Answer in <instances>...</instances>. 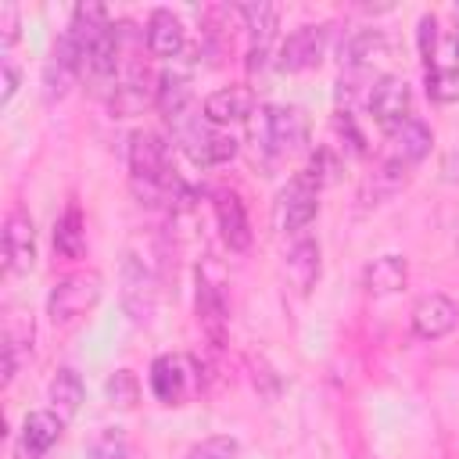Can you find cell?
Wrapping results in <instances>:
<instances>
[{
	"label": "cell",
	"mask_w": 459,
	"mask_h": 459,
	"mask_svg": "<svg viewBox=\"0 0 459 459\" xmlns=\"http://www.w3.org/2000/svg\"><path fill=\"white\" fill-rule=\"evenodd\" d=\"M18 25H22L18 7H14V4H0V47H4V50L18 39Z\"/></svg>",
	"instance_id": "4dcf8cb0"
},
{
	"label": "cell",
	"mask_w": 459,
	"mask_h": 459,
	"mask_svg": "<svg viewBox=\"0 0 459 459\" xmlns=\"http://www.w3.org/2000/svg\"><path fill=\"white\" fill-rule=\"evenodd\" d=\"M190 373H194V362L183 359V355H158L151 362V391L158 402L165 405H179L190 391Z\"/></svg>",
	"instance_id": "8fae6325"
},
{
	"label": "cell",
	"mask_w": 459,
	"mask_h": 459,
	"mask_svg": "<svg viewBox=\"0 0 459 459\" xmlns=\"http://www.w3.org/2000/svg\"><path fill=\"white\" fill-rule=\"evenodd\" d=\"M14 369H18V359H14V341L4 337V384L14 380Z\"/></svg>",
	"instance_id": "d6a6232c"
},
{
	"label": "cell",
	"mask_w": 459,
	"mask_h": 459,
	"mask_svg": "<svg viewBox=\"0 0 459 459\" xmlns=\"http://www.w3.org/2000/svg\"><path fill=\"white\" fill-rule=\"evenodd\" d=\"M427 97L430 100H459V72L455 68H430L427 72Z\"/></svg>",
	"instance_id": "83f0119b"
},
{
	"label": "cell",
	"mask_w": 459,
	"mask_h": 459,
	"mask_svg": "<svg viewBox=\"0 0 459 459\" xmlns=\"http://www.w3.org/2000/svg\"><path fill=\"white\" fill-rule=\"evenodd\" d=\"M226 301H222V290L197 269V323L201 330L208 333L212 344H222L226 341Z\"/></svg>",
	"instance_id": "e0dca14e"
},
{
	"label": "cell",
	"mask_w": 459,
	"mask_h": 459,
	"mask_svg": "<svg viewBox=\"0 0 459 459\" xmlns=\"http://www.w3.org/2000/svg\"><path fill=\"white\" fill-rule=\"evenodd\" d=\"M316 212H319V186L305 172H298L276 197V226L283 233H298L316 219Z\"/></svg>",
	"instance_id": "3957f363"
},
{
	"label": "cell",
	"mask_w": 459,
	"mask_h": 459,
	"mask_svg": "<svg viewBox=\"0 0 459 459\" xmlns=\"http://www.w3.org/2000/svg\"><path fill=\"white\" fill-rule=\"evenodd\" d=\"M455 251H459V237H455Z\"/></svg>",
	"instance_id": "d590c367"
},
{
	"label": "cell",
	"mask_w": 459,
	"mask_h": 459,
	"mask_svg": "<svg viewBox=\"0 0 459 459\" xmlns=\"http://www.w3.org/2000/svg\"><path fill=\"white\" fill-rule=\"evenodd\" d=\"M326 39H330V25H301V29H294V32L280 43L276 68H280V72H305V68H316V65L323 61Z\"/></svg>",
	"instance_id": "ba28073f"
},
{
	"label": "cell",
	"mask_w": 459,
	"mask_h": 459,
	"mask_svg": "<svg viewBox=\"0 0 459 459\" xmlns=\"http://www.w3.org/2000/svg\"><path fill=\"white\" fill-rule=\"evenodd\" d=\"M452 68L459 72V32H455V39H452Z\"/></svg>",
	"instance_id": "e575fe53"
},
{
	"label": "cell",
	"mask_w": 459,
	"mask_h": 459,
	"mask_svg": "<svg viewBox=\"0 0 459 459\" xmlns=\"http://www.w3.org/2000/svg\"><path fill=\"white\" fill-rule=\"evenodd\" d=\"M387 143H391V158L402 161V165H416L430 154V143H434V133L427 129V122L420 118H405L398 126L387 129Z\"/></svg>",
	"instance_id": "9a60e30c"
},
{
	"label": "cell",
	"mask_w": 459,
	"mask_h": 459,
	"mask_svg": "<svg viewBox=\"0 0 459 459\" xmlns=\"http://www.w3.org/2000/svg\"><path fill=\"white\" fill-rule=\"evenodd\" d=\"M287 276L301 294H308L316 287V280H319V244L316 240L305 237L287 251Z\"/></svg>",
	"instance_id": "603a6c76"
},
{
	"label": "cell",
	"mask_w": 459,
	"mask_h": 459,
	"mask_svg": "<svg viewBox=\"0 0 459 459\" xmlns=\"http://www.w3.org/2000/svg\"><path fill=\"white\" fill-rule=\"evenodd\" d=\"M366 108L384 129H391L412 118V86L402 75H380L366 93Z\"/></svg>",
	"instance_id": "277c9868"
},
{
	"label": "cell",
	"mask_w": 459,
	"mask_h": 459,
	"mask_svg": "<svg viewBox=\"0 0 459 459\" xmlns=\"http://www.w3.org/2000/svg\"><path fill=\"white\" fill-rule=\"evenodd\" d=\"M251 111H255V93L247 86H222V90L208 93V100H204V118L212 126L244 122Z\"/></svg>",
	"instance_id": "2e32d148"
},
{
	"label": "cell",
	"mask_w": 459,
	"mask_h": 459,
	"mask_svg": "<svg viewBox=\"0 0 459 459\" xmlns=\"http://www.w3.org/2000/svg\"><path fill=\"white\" fill-rule=\"evenodd\" d=\"M176 136H179V147L190 154L194 165L208 169V165H226V161L237 158V140L230 133L208 129L201 118H194V122L176 118Z\"/></svg>",
	"instance_id": "7a4b0ae2"
},
{
	"label": "cell",
	"mask_w": 459,
	"mask_h": 459,
	"mask_svg": "<svg viewBox=\"0 0 459 459\" xmlns=\"http://www.w3.org/2000/svg\"><path fill=\"white\" fill-rule=\"evenodd\" d=\"M337 172H341V161H337V154L330 151V147H319L316 154H312V161H308V169H305V176L323 190V186H330L333 179H337Z\"/></svg>",
	"instance_id": "f546056e"
},
{
	"label": "cell",
	"mask_w": 459,
	"mask_h": 459,
	"mask_svg": "<svg viewBox=\"0 0 459 459\" xmlns=\"http://www.w3.org/2000/svg\"><path fill=\"white\" fill-rule=\"evenodd\" d=\"M4 265L14 276H25L36 265V233H32V219L14 208L4 219Z\"/></svg>",
	"instance_id": "9c48e42d"
},
{
	"label": "cell",
	"mask_w": 459,
	"mask_h": 459,
	"mask_svg": "<svg viewBox=\"0 0 459 459\" xmlns=\"http://www.w3.org/2000/svg\"><path fill=\"white\" fill-rule=\"evenodd\" d=\"M391 54V43L380 29H359L341 43V65L348 68H369Z\"/></svg>",
	"instance_id": "d6986e66"
},
{
	"label": "cell",
	"mask_w": 459,
	"mask_h": 459,
	"mask_svg": "<svg viewBox=\"0 0 459 459\" xmlns=\"http://www.w3.org/2000/svg\"><path fill=\"white\" fill-rule=\"evenodd\" d=\"M215 219H219V233H222L230 251H247L251 247V219H247L244 201L233 190L215 194Z\"/></svg>",
	"instance_id": "5bb4252c"
},
{
	"label": "cell",
	"mask_w": 459,
	"mask_h": 459,
	"mask_svg": "<svg viewBox=\"0 0 459 459\" xmlns=\"http://www.w3.org/2000/svg\"><path fill=\"white\" fill-rule=\"evenodd\" d=\"M405 276H409V265L402 255H380L366 265L362 273V283L369 294H394L405 287Z\"/></svg>",
	"instance_id": "7402d4cb"
},
{
	"label": "cell",
	"mask_w": 459,
	"mask_h": 459,
	"mask_svg": "<svg viewBox=\"0 0 459 459\" xmlns=\"http://www.w3.org/2000/svg\"><path fill=\"white\" fill-rule=\"evenodd\" d=\"M54 247L65 258H82L86 255V222L79 208H68L57 222H54Z\"/></svg>",
	"instance_id": "d4e9b609"
},
{
	"label": "cell",
	"mask_w": 459,
	"mask_h": 459,
	"mask_svg": "<svg viewBox=\"0 0 459 459\" xmlns=\"http://www.w3.org/2000/svg\"><path fill=\"white\" fill-rule=\"evenodd\" d=\"M240 18L247 22V32H251V61L247 68H262L265 65V50L276 36V25H280V7L269 4V0H251V4H240Z\"/></svg>",
	"instance_id": "7c38bea8"
},
{
	"label": "cell",
	"mask_w": 459,
	"mask_h": 459,
	"mask_svg": "<svg viewBox=\"0 0 459 459\" xmlns=\"http://www.w3.org/2000/svg\"><path fill=\"white\" fill-rule=\"evenodd\" d=\"M308 143V115L294 104L265 108V147L273 154H294Z\"/></svg>",
	"instance_id": "5b68a950"
},
{
	"label": "cell",
	"mask_w": 459,
	"mask_h": 459,
	"mask_svg": "<svg viewBox=\"0 0 459 459\" xmlns=\"http://www.w3.org/2000/svg\"><path fill=\"white\" fill-rule=\"evenodd\" d=\"M237 452H240L237 437H230V434H215V437L197 441V445L186 452V459H237Z\"/></svg>",
	"instance_id": "f1b7e54d"
},
{
	"label": "cell",
	"mask_w": 459,
	"mask_h": 459,
	"mask_svg": "<svg viewBox=\"0 0 459 459\" xmlns=\"http://www.w3.org/2000/svg\"><path fill=\"white\" fill-rule=\"evenodd\" d=\"M61 430H65V420H61L57 412H50V409L29 412V416H25V423H22V445H25V452L43 455L47 448H54V445H57Z\"/></svg>",
	"instance_id": "44dd1931"
},
{
	"label": "cell",
	"mask_w": 459,
	"mask_h": 459,
	"mask_svg": "<svg viewBox=\"0 0 459 459\" xmlns=\"http://www.w3.org/2000/svg\"><path fill=\"white\" fill-rule=\"evenodd\" d=\"M122 305L133 316V323H147L154 316L158 305V283L154 273L143 265V258H136L133 251L122 258Z\"/></svg>",
	"instance_id": "8992f818"
},
{
	"label": "cell",
	"mask_w": 459,
	"mask_h": 459,
	"mask_svg": "<svg viewBox=\"0 0 459 459\" xmlns=\"http://www.w3.org/2000/svg\"><path fill=\"white\" fill-rule=\"evenodd\" d=\"M459 323V305L448 294H423L412 305V333L423 341H437L452 333Z\"/></svg>",
	"instance_id": "30bf717a"
},
{
	"label": "cell",
	"mask_w": 459,
	"mask_h": 459,
	"mask_svg": "<svg viewBox=\"0 0 459 459\" xmlns=\"http://www.w3.org/2000/svg\"><path fill=\"white\" fill-rule=\"evenodd\" d=\"M154 104L165 118H183L186 104H190V79L179 75V72H165L158 75V90H154Z\"/></svg>",
	"instance_id": "cb8c5ba5"
},
{
	"label": "cell",
	"mask_w": 459,
	"mask_h": 459,
	"mask_svg": "<svg viewBox=\"0 0 459 459\" xmlns=\"http://www.w3.org/2000/svg\"><path fill=\"white\" fill-rule=\"evenodd\" d=\"M416 39H420V54H423V61H430V54H434V39H437V18H434V14H423V18L416 22Z\"/></svg>",
	"instance_id": "1f68e13d"
},
{
	"label": "cell",
	"mask_w": 459,
	"mask_h": 459,
	"mask_svg": "<svg viewBox=\"0 0 459 459\" xmlns=\"http://www.w3.org/2000/svg\"><path fill=\"white\" fill-rule=\"evenodd\" d=\"M100 290H104V280L100 273L93 269H82V273H68L61 276L50 294H47V316L54 326H72L79 323L97 301H100Z\"/></svg>",
	"instance_id": "6da1fadb"
},
{
	"label": "cell",
	"mask_w": 459,
	"mask_h": 459,
	"mask_svg": "<svg viewBox=\"0 0 459 459\" xmlns=\"http://www.w3.org/2000/svg\"><path fill=\"white\" fill-rule=\"evenodd\" d=\"M151 82H154V79H151V72H147L143 65H129L126 75L118 79L115 93H111V115H115V118L140 115V111L154 100V90H158V86H151Z\"/></svg>",
	"instance_id": "4fadbf2b"
},
{
	"label": "cell",
	"mask_w": 459,
	"mask_h": 459,
	"mask_svg": "<svg viewBox=\"0 0 459 459\" xmlns=\"http://www.w3.org/2000/svg\"><path fill=\"white\" fill-rule=\"evenodd\" d=\"M129 172H133V183H165L172 176L169 147L158 133L136 129L129 136Z\"/></svg>",
	"instance_id": "52a82bcc"
},
{
	"label": "cell",
	"mask_w": 459,
	"mask_h": 459,
	"mask_svg": "<svg viewBox=\"0 0 459 459\" xmlns=\"http://www.w3.org/2000/svg\"><path fill=\"white\" fill-rule=\"evenodd\" d=\"M47 398H50V412H57L65 423L79 416L82 402H86V387H82V377L72 369V366H61L47 387Z\"/></svg>",
	"instance_id": "ffe728a7"
},
{
	"label": "cell",
	"mask_w": 459,
	"mask_h": 459,
	"mask_svg": "<svg viewBox=\"0 0 459 459\" xmlns=\"http://www.w3.org/2000/svg\"><path fill=\"white\" fill-rule=\"evenodd\" d=\"M183 43H186L183 22L169 7L151 11V18H147V50L154 57H176L183 50Z\"/></svg>",
	"instance_id": "ac0fdd59"
},
{
	"label": "cell",
	"mask_w": 459,
	"mask_h": 459,
	"mask_svg": "<svg viewBox=\"0 0 459 459\" xmlns=\"http://www.w3.org/2000/svg\"><path fill=\"white\" fill-rule=\"evenodd\" d=\"M86 459H133V448H129V441L122 437V430H100L93 441H90V448H86Z\"/></svg>",
	"instance_id": "484cf974"
},
{
	"label": "cell",
	"mask_w": 459,
	"mask_h": 459,
	"mask_svg": "<svg viewBox=\"0 0 459 459\" xmlns=\"http://www.w3.org/2000/svg\"><path fill=\"white\" fill-rule=\"evenodd\" d=\"M0 75H4V93H0V104H7V100L14 97V90H18V72H14L11 65H4V72H0Z\"/></svg>",
	"instance_id": "836d02e7"
},
{
	"label": "cell",
	"mask_w": 459,
	"mask_h": 459,
	"mask_svg": "<svg viewBox=\"0 0 459 459\" xmlns=\"http://www.w3.org/2000/svg\"><path fill=\"white\" fill-rule=\"evenodd\" d=\"M108 398H111V405H118V409H133V405L140 402V380H136V373L118 369V373L108 380Z\"/></svg>",
	"instance_id": "4316f807"
}]
</instances>
